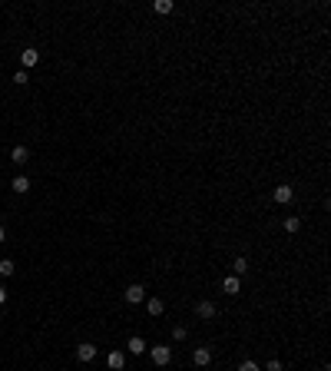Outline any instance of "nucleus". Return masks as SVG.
<instances>
[{"label":"nucleus","mask_w":331,"mask_h":371,"mask_svg":"<svg viewBox=\"0 0 331 371\" xmlns=\"http://www.w3.org/2000/svg\"><path fill=\"white\" fill-rule=\"evenodd\" d=\"M40 63V53L33 50V47H27L24 53H20V70H30V67H37Z\"/></svg>","instance_id":"obj_8"},{"label":"nucleus","mask_w":331,"mask_h":371,"mask_svg":"<svg viewBox=\"0 0 331 371\" xmlns=\"http://www.w3.org/2000/svg\"><path fill=\"white\" fill-rule=\"evenodd\" d=\"M146 348H149V341L139 338V335H133V338L126 341V352H129V355H146Z\"/></svg>","instance_id":"obj_7"},{"label":"nucleus","mask_w":331,"mask_h":371,"mask_svg":"<svg viewBox=\"0 0 331 371\" xmlns=\"http://www.w3.org/2000/svg\"><path fill=\"white\" fill-rule=\"evenodd\" d=\"M10 163L17 166V169H20V166H27V163H30V149H27V146H13V149H10Z\"/></svg>","instance_id":"obj_4"},{"label":"nucleus","mask_w":331,"mask_h":371,"mask_svg":"<svg viewBox=\"0 0 331 371\" xmlns=\"http://www.w3.org/2000/svg\"><path fill=\"white\" fill-rule=\"evenodd\" d=\"M163 309H166L163 298H146V312L149 315H163Z\"/></svg>","instance_id":"obj_15"},{"label":"nucleus","mask_w":331,"mask_h":371,"mask_svg":"<svg viewBox=\"0 0 331 371\" xmlns=\"http://www.w3.org/2000/svg\"><path fill=\"white\" fill-rule=\"evenodd\" d=\"M209 361H212V348H209V345H202V348H195V352H192V365L195 368H206Z\"/></svg>","instance_id":"obj_5"},{"label":"nucleus","mask_w":331,"mask_h":371,"mask_svg":"<svg viewBox=\"0 0 331 371\" xmlns=\"http://www.w3.org/2000/svg\"><path fill=\"white\" fill-rule=\"evenodd\" d=\"M146 352H149L152 365H159V368H166L169 361H172V348L169 345H152V348H146Z\"/></svg>","instance_id":"obj_1"},{"label":"nucleus","mask_w":331,"mask_h":371,"mask_svg":"<svg viewBox=\"0 0 331 371\" xmlns=\"http://www.w3.org/2000/svg\"><path fill=\"white\" fill-rule=\"evenodd\" d=\"M298 229H301V219H298V215H288V219H285V232H288V235H295Z\"/></svg>","instance_id":"obj_16"},{"label":"nucleus","mask_w":331,"mask_h":371,"mask_svg":"<svg viewBox=\"0 0 331 371\" xmlns=\"http://www.w3.org/2000/svg\"><path fill=\"white\" fill-rule=\"evenodd\" d=\"M222 292H225V295H238V292H242L238 275H225V278H222Z\"/></svg>","instance_id":"obj_9"},{"label":"nucleus","mask_w":331,"mask_h":371,"mask_svg":"<svg viewBox=\"0 0 331 371\" xmlns=\"http://www.w3.org/2000/svg\"><path fill=\"white\" fill-rule=\"evenodd\" d=\"M13 83H17V86H24V83H30V76H27V70H17V73H13Z\"/></svg>","instance_id":"obj_19"},{"label":"nucleus","mask_w":331,"mask_h":371,"mask_svg":"<svg viewBox=\"0 0 331 371\" xmlns=\"http://www.w3.org/2000/svg\"><path fill=\"white\" fill-rule=\"evenodd\" d=\"M106 365H109V371H123L126 368V355L123 352H109L106 355Z\"/></svg>","instance_id":"obj_11"},{"label":"nucleus","mask_w":331,"mask_h":371,"mask_svg":"<svg viewBox=\"0 0 331 371\" xmlns=\"http://www.w3.org/2000/svg\"><path fill=\"white\" fill-rule=\"evenodd\" d=\"M186 338H189V328L186 325H175L172 328V341H186Z\"/></svg>","instance_id":"obj_18"},{"label":"nucleus","mask_w":331,"mask_h":371,"mask_svg":"<svg viewBox=\"0 0 331 371\" xmlns=\"http://www.w3.org/2000/svg\"><path fill=\"white\" fill-rule=\"evenodd\" d=\"M10 189L17 195H24V192H30V179L24 176V172H20V176H13V183H10Z\"/></svg>","instance_id":"obj_12"},{"label":"nucleus","mask_w":331,"mask_h":371,"mask_svg":"<svg viewBox=\"0 0 331 371\" xmlns=\"http://www.w3.org/2000/svg\"><path fill=\"white\" fill-rule=\"evenodd\" d=\"M123 295H126V302H129V305L146 302V289H143V285H126V292H123Z\"/></svg>","instance_id":"obj_2"},{"label":"nucleus","mask_w":331,"mask_h":371,"mask_svg":"<svg viewBox=\"0 0 331 371\" xmlns=\"http://www.w3.org/2000/svg\"><path fill=\"white\" fill-rule=\"evenodd\" d=\"M152 10H156V13H172V0H156Z\"/></svg>","instance_id":"obj_17"},{"label":"nucleus","mask_w":331,"mask_h":371,"mask_svg":"<svg viewBox=\"0 0 331 371\" xmlns=\"http://www.w3.org/2000/svg\"><path fill=\"white\" fill-rule=\"evenodd\" d=\"M7 302V289H4V285H0V305H4Z\"/></svg>","instance_id":"obj_22"},{"label":"nucleus","mask_w":331,"mask_h":371,"mask_svg":"<svg viewBox=\"0 0 331 371\" xmlns=\"http://www.w3.org/2000/svg\"><path fill=\"white\" fill-rule=\"evenodd\" d=\"M76 358H80L83 365H86V361H93L96 358V345H93V341H80V345H76Z\"/></svg>","instance_id":"obj_3"},{"label":"nucleus","mask_w":331,"mask_h":371,"mask_svg":"<svg viewBox=\"0 0 331 371\" xmlns=\"http://www.w3.org/2000/svg\"><path fill=\"white\" fill-rule=\"evenodd\" d=\"M245 272H249V258L235 255V262H232V275H245Z\"/></svg>","instance_id":"obj_13"},{"label":"nucleus","mask_w":331,"mask_h":371,"mask_svg":"<svg viewBox=\"0 0 331 371\" xmlns=\"http://www.w3.org/2000/svg\"><path fill=\"white\" fill-rule=\"evenodd\" d=\"M238 371H262V368H258V361H242V365H238Z\"/></svg>","instance_id":"obj_20"},{"label":"nucleus","mask_w":331,"mask_h":371,"mask_svg":"<svg viewBox=\"0 0 331 371\" xmlns=\"http://www.w3.org/2000/svg\"><path fill=\"white\" fill-rule=\"evenodd\" d=\"M272 199H275L278 206H288V202L295 199V189H292V186H275V192H272Z\"/></svg>","instance_id":"obj_6"},{"label":"nucleus","mask_w":331,"mask_h":371,"mask_svg":"<svg viewBox=\"0 0 331 371\" xmlns=\"http://www.w3.org/2000/svg\"><path fill=\"white\" fill-rule=\"evenodd\" d=\"M13 272H17V262H13V258H0V275L10 278Z\"/></svg>","instance_id":"obj_14"},{"label":"nucleus","mask_w":331,"mask_h":371,"mask_svg":"<svg viewBox=\"0 0 331 371\" xmlns=\"http://www.w3.org/2000/svg\"><path fill=\"white\" fill-rule=\"evenodd\" d=\"M195 315H199V318H215V302H209V298L195 302Z\"/></svg>","instance_id":"obj_10"},{"label":"nucleus","mask_w":331,"mask_h":371,"mask_svg":"<svg viewBox=\"0 0 331 371\" xmlns=\"http://www.w3.org/2000/svg\"><path fill=\"white\" fill-rule=\"evenodd\" d=\"M4 235H7V232H4V226H0V246H4Z\"/></svg>","instance_id":"obj_23"},{"label":"nucleus","mask_w":331,"mask_h":371,"mask_svg":"<svg viewBox=\"0 0 331 371\" xmlns=\"http://www.w3.org/2000/svg\"><path fill=\"white\" fill-rule=\"evenodd\" d=\"M265 371H281V361H278V358H272L269 365H265Z\"/></svg>","instance_id":"obj_21"}]
</instances>
